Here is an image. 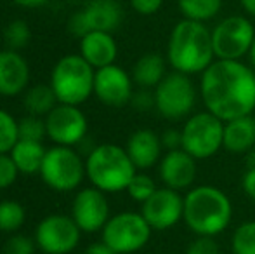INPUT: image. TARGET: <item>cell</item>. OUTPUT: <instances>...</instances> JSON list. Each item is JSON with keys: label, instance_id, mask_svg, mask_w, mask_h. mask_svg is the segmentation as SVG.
I'll return each instance as SVG.
<instances>
[{"label": "cell", "instance_id": "cell-1", "mask_svg": "<svg viewBox=\"0 0 255 254\" xmlns=\"http://www.w3.org/2000/svg\"><path fill=\"white\" fill-rule=\"evenodd\" d=\"M200 99L221 120L255 112V70L242 59H215L200 75Z\"/></svg>", "mask_w": 255, "mask_h": 254}, {"label": "cell", "instance_id": "cell-2", "mask_svg": "<svg viewBox=\"0 0 255 254\" xmlns=\"http://www.w3.org/2000/svg\"><path fill=\"white\" fill-rule=\"evenodd\" d=\"M167 61L172 70L186 75H202L215 61L212 30L207 23L184 19L174 24L167 42Z\"/></svg>", "mask_w": 255, "mask_h": 254}, {"label": "cell", "instance_id": "cell-3", "mask_svg": "<svg viewBox=\"0 0 255 254\" xmlns=\"http://www.w3.org/2000/svg\"><path fill=\"white\" fill-rule=\"evenodd\" d=\"M233 202L226 192L212 185H198L186 192L182 221L195 235L217 237L231 225Z\"/></svg>", "mask_w": 255, "mask_h": 254}, {"label": "cell", "instance_id": "cell-4", "mask_svg": "<svg viewBox=\"0 0 255 254\" xmlns=\"http://www.w3.org/2000/svg\"><path fill=\"white\" fill-rule=\"evenodd\" d=\"M137 167L127 150L115 143H101L85 157V174L92 187L104 193L127 192V187Z\"/></svg>", "mask_w": 255, "mask_h": 254}, {"label": "cell", "instance_id": "cell-5", "mask_svg": "<svg viewBox=\"0 0 255 254\" xmlns=\"http://www.w3.org/2000/svg\"><path fill=\"white\" fill-rule=\"evenodd\" d=\"M96 68L80 54L63 56L51 71V87L57 103L80 106L94 94Z\"/></svg>", "mask_w": 255, "mask_h": 254}, {"label": "cell", "instance_id": "cell-6", "mask_svg": "<svg viewBox=\"0 0 255 254\" xmlns=\"http://www.w3.org/2000/svg\"><path fill=\"white\" fill-rule=\"evenodd\" d=\"M154 110L170 122L188 119L195 113L200 91L191 75L181 71H168L165 78L153 89Z\"/></svg>", "mask_w": 255, "mask_h": 254}, {"label": "cell", "instance_id": "cell-7", "mask_svg": "<svg viewBox=\"0 0 255 254\" xmlns=\"http://www.w3.org/2000/svg\"><path fill=\"white\" fill-rule=\"evenodd\" d=\"M42 181L54 192H73L82 185L85 174V159L73 146L56 145L47 150L42 162Z\"/></svg>", "mask_w": 255, "mask_h": 254}, {"label": "cell", "instance_id": "cell-8", "mask_svg": "<svg viewBox=\"0 0 255 254\" xmlns=\"http://www.w3.org/2000/svg\"><path fill=\"white\" fill-rule=\"evenodd\" d=\"M153 228L141 213L124 211L113 214L101 230V241L117 254H132L146 248Z\"/></svg>", "mask_w": 255, "mask_h": 254}, {"label": "cell", "instance_id": "cell-9", "mask_svg": "<svg viewBox=\"0 0 255 254\" xmlns=\"http://www.w3.org/2000/svg\"><path fill=\"white\" fill-rule=\"evenodd\" d=\"M181 132L182 150H186L196 160L210 159L224 145V120L208 110L189 115Z\"/></svg>", "mask_w": 255, "mask_h": 254}, {"label": "cell", "instance_id": "cell-10", "mask_svg": "<svg viewBox=\"0 0 255 254\" xmlns=\"http://www.w3.org/2000/svg\"><path fill=\"white\" fill-rule=\"evenodd\" d=\"M255 38V26L247 16L233 14L212 28L215 59H242L249 56Z\"/></svg>", "mask_w": 255, "mask_h": 254}, {"label": "cell", "instance_id": "cell-11", "mask_svg": "<svg viewBox=\"0 0 255 254\" xmlns=\"http://www.w3.org/2000/svg\"><path fill=\"white\" fill-rule=\"evenodd\" d=\"M82 230L66 214H49L35 228L37 248L45 254H68L78 246Z\"/></svg>", "mask_w": 255, "mask_h": 254}, {"label": "cell", "instance_id": "cell-12", "mask_svg": "<svg viewBox=\"0 0 255 254\" xmlns=\"http://www.w3.org/2000/svg\"><path fill=\"white\" fill-rule=\"evenodd\" d=\"M124 19V9L117 0H91L82 10L70 17L68 28L82 38L91 31H115Z\"/></svg>", "mask_w": 255, "mask_h": 254}, {"label": "cell", "instance_id": "cell-13", "mask_svg": "<svg viewBox=\"0 0 255 254\" xmlns=\"http://www.w3.org/2000/svg\"><path fill=\"white\" fill-rule=\"evenodd\" d=\"M87 117L80 106L57 103L54 110L45 117L47 138L54 145L78 146L84 138H87Z\"/></svg>", "mask_w": 255, "mask_h": 254}, {"label": "cell", "instance_id": "cell-14", "mask_svg": "<svg viewBox=\"0 0 255 254\" xmlns=\"http://www.w3.org/2000/svg\"><path fill=\"white\" fill-rule=\"evenodd\" d=\"M141 214L149 223L153 232H165L174 228L184 216L182 192L161 187L141 204Z\"/></svg>", "mask_w": 255, "mask_h": 254}, {"label": "cell", "instance_id": "cell-15", "mask_svg": "<svg viewBox=\"0 0 255 254\" xmlns=\"http://www.w3.org/2000/svg\"><path fill=\"white\" fill-rule=\"evenodd\" d=\"M134 94V80L132 75L127 73L118 64H108L96 70L94 77V96L106 106L122 108L130 105Z\"/></svg>", "mask_w": 255, "mask_h": 254}, {"label": "cell", "instance_id": "cell-16", "mask_svg": "<svg viewBox=\"0 0 255 254\" xmlns=\"http://www.w3.org/2000/svg\"><path fill=\"white\" fill-rule=\"evenodd\" d=\"M71 218L85 234L101 232L111 218L106 193L96 187L82 188L73 199Z\"/></svg>", "mask_w": 255, "mask_h": 254}, {"label": "cell", "instance_id": "cell-17", "mask_svg": "<svg viewBox=\"0 0 255 254\" xmlns=\"http://www.w3.org/2000/svg\"><path fill=\"white\" fill-rule=\"evenodd\" d=\"M158 174L163 187L177 192H188L196 181L198 160L182 148L168 150L158 162Z\"/></svg>", "mask_w": 255, "mask_h": 254}, {"label": "cell", "instance_id": "cell-18", "mask_svg": "<svg viewBox=\"0 0 255 254\" xmlns=\"http://www.w3.org/2000/svg\"><path fill=\"white\" fill-rule=\"evenodd\" d=\"M30 84V66L19 51H0V94L7 98L23 94Z\"/></svg>", "mask_w": 255, "mask_h": 254}, {"label": "cell", "instance_id": "cell-19", "mask_svg": "<svg viewBox=\"0 0 255 254\" xmlns=\"http://www.w3.org/2000/svg\"><path fill=\"white\" fill-rule=\"evenodd\" d=\"M128 157L132 159L137 171H146L156 166L161 159V139L153 129H137L127 139L125 145Z\"/></svg>", "mask_w": 255, "mask_h": 254}, {"label": "cell", "instance_id": "cell-20", "mask_svg": "<svg viewBox=\"0 0 255 254\" xmlns=\"http://www.w3.org/2000/svg\"><path fill=\"white\" fill-rule=\"evenodd\" d=\"M80 56L96 70L113 64L118 56L117 40L110 31H91L80 38Z\"/></svg>", "mask_w": 255, "mask_h": 254}, {"label": "cell", "instance_id": "cell-21", "mask_svg": "<svg viewBox=\"0 0 255 254\" xmlns=\"http://www.w3.org/2000/svg\"><path fill=\"white\" fill-rule=\"evenodd\" d=\"M229 153L242 155L255 148V115L238 117L224 122V145Z\"/></svg>", "mask_w": 255, "mask_h": 254}, {"label": "cell", "instance_id": "cell-22", "mask_svg": "<svg viewBox=\"0 0 255 254\" xmlns=\"http://www.w3.org/2000/svg\"><path fill=\"white\" fill-rule=\"evenodd\" d=\"M167 58H163L158 52H146L132 68V80L141 89H154L165 78L167 71Z\"/></svg>", "mask_w": 255, "mask_h": 254}, {"label": "cell", "instance_id": "cell-23", "mask_svg": "<svg viewBox=\"0 0 255 254\" xmlns=\"http://www.w3.org/2000/svg\"><path fill=\"white\" fill-rule=\"evenodd\" d=\"M45 153L47 150L42 145V141H30V139H19L10 150V157H12L19 174H26V176L40 173Z\"/></svg>", "mask_w": 255, "mask_h": 254}, {"label": "cell", "instance_id": "cell-24", "mask_svg": "<svg viewBox=\"0 0 255 254\" xmlns=\"http://www.w3.org/2000/svg\"><path fill=\"white\" fill-rule=\"evenodd\" d=\"M57 105V98L54 94L51 84H35L24 91L23 106L28 115L47 117Z\"/></svg>", "mask_w": 255, "mask_h": 254}, {"label": "cell", "instance_id": "cell-25", "mask_svg": "<svg viewBox=\"0 0 255 254\" xmlns=\"http://www.w3.org/2000/svg\"><path fill=\"white\" fill-rule=\"evenodd\" d=\"M177 9L184 19L208 23L222 9V0H177Z\"/></svg>", "mask_w": 255, "mask_h": 254}, {"label": "cell", "instance_id": "cell-26", "mask_svg": "<svg viewBox=\"0 0 255 254\" xmlns=\"http://www.w3.org/2000/svg\"><path fill=\"white\" fill-rule=\"evenodd\" d=\"M26 221V209L17 200H2L0 202V232L14 234Z\"/></svg>", "mask_w": 255, "mask_h": 254}, {"label": "cell", "instance_id": "cell-27", "mask_svg": "<svg viewBox=\"0 0 255 254\" xmlns=\"http://www.w3.org/2000/svg\"><path fill=\"white\" fill-rule=\"evenodd\" d=\"M233 254H255V220L240 223L231 235Z\"/></svg>", "mask_w": 255, "mask_h": 254}, {"label": "cell", "instance_id": "cell-28", "mask_svg": "<svg viewBox=\"0 0 255 254\" xmlns=\"http://www.w3.org/2000/svg\"><path fill=\"white\" fill-rule=\"evenodd\" d=\"M31 40V30L28 26L26 21L23 19H14L3 30V42H5L7 49L12 51H19V49L26 47Z\"/></svg>", "mask_w": 255, "mask_h": 254}, {"label": "cell", "instance_id": "cell-29", "mask_svg": "<svg viewBox=\"0 0 255 254\" xmlns=\"http://www.w3.org/2000/svg\"><path fill=\"white\" fill-rule=\"evenodd\" d=\"M17 141H19L17 120L9 112L0 108V153H10Z\"/></svg>", "mask_w": 255, "mask_h": 254}, {"label": "cell", "instance_id": "cell-30", "mask_svg": "<svg viewBox=\"0 0 255 254\" xmlns=\"http://www.w3.org/2000/svg\"><path fill=\"white\" fill-rule=\"evenodd\" d=\"M156 190H158V187H156V183H154V180L146 173H135L127 187L128 197L139 204L146 202Z\"/></svg>", "mask_w": 255, "mask_h": 254}, {"label": "cell", "instance_id": "cell-31", "mask_svg": "<svg viewBox=\"0 0 255 254\" xmlns=\"http://www.w3.org/2000/svg\"><path fill=\"white\" fill-rule=\"evenodd\" d=\"M19 129V139H30V141H42L47 136L45 129V119L35 115H28L24 119L17 120Z\"/></svg>", "mask_w": 255, "mask_h": 254}, {"label": "cell", "instance_id": "cell-32", "mask_svg": "<svg viewBox=\"0 0 255 254\" xmlns=\"http://www.w3.org/2000/svg\"><path fill=\"white\" fill-rule=\"evenodd\" d=\"M35 249H37L35 239L28 237V235L16 234L5 242L3 254H35Z\"/></svg>", "mask_w": 255, "mask_h": 254}, {"label": "cell", "instance_id": "cell-33", "mask_svg": "<svg viewBox=\"0 0 255 254\" xmlns=\"http://www.w3.org/2000/svg\"><path fill=\"white\" fill-rule=\"evenodd\" d=\"M19 176L16 164H14L10 153H0V190H5Z\"/></svg>", "mask_w": 255, "mask_h": 254}, {"label": "cell", "instance_id": "cell-34", "mask_svg": "<svg viewBox=\"0 0 255 254\" xmlns=\"http://www.w3.org/2000/svg\"><path fill=\"white\" fill-rule=\"evenodd\" d=\"M184 254H221V248H219L215 237L195 235V239L186 248Z\"/></svg>", "mask_w": 255, "mask_h": 254}, {"label": "cell", "instance_id": "cell-35", "mask_svg": "<svg viewBox=\"0 0 255 254\" xmlns=\"http://www.w3.org/2000/svg\"><path fill=\"white\" fill-rule=\"evenodd\" d=\"M130 105L139 112H148V110L154 108V92L151 89H139L134 91L130 99Z\"/></svg>", "mask_w": 255, "mask_h": 254}, {"label": "cell", "instance_id": "cell-36", "mask_svg": "<svg viewBox=\"0 0 255 254\" xmlns=\"http://www.w3.org/2000/svg\"><path fill=\"white\" fill-rule=\"evenodd\" d=\"M163 5V0H130V7L141 16H153Z\"/></svg>", "mask_w": 255, "mask_h": 254}, {"label": "cell", "instance_id": "cell-37", "mask_svg": "<svg viewBox=\"0 0 255 254\" xmlns=\"http://www.w3.org/2000/svg\"><path fill=\"white\" fill-rule=\"evenodd\" d=\"M161 145L167 150H177L182 148V132L181 129H165L163 134L160 136Z\"/></svg>", "mask_w": 255, "mask_h": 254}, {"label": "cell", "instance_id": "cell-38", "mask_svg": "<svg viewBox=\"0 0 255 254\" xmlns=\"http://www.w3.org/2000/svg\"><path fill=\"white\" fill-rule=\"evenodd\" d=\"M242 188L249 199L255 200V167L247 169L242 178Z\"/></svg>", "mask_w": 255, "mask_h": 254}, {"label": "cell", "instance_id": "cell-39", "mask_svg": "<svg viewBox=\"0 0 255 254\" xmlns=\"http://www.w3.org/2000/svg\"><path fill=\"white\" fill-rule=\"evenodd\" d=\"M84 254H117V253H115L111 248H108V246L101 241V242H94V244L89 246Z\"/></svg>", "mask_w": 255, "mask_h": 254}, {"label": "cell", "instance_id": "cell-40", "mask_svg": "<svg viewBox=\"0 0 255 254\" xmlns=\"http://www.w3.org/2000/svg\"><path fill=\"white\" fill-rule=\"evenodd\" d=\"M16 5L26 7V9H35V7H42L49 2V0H12Z\"/></svg>", "mask_w": 255, "mask_h": 254}, {"label": "cell", "instance_id": "cell-41", "mask_svg": "<svg viewBox=\"0 0 255 254\" xmlns=\"http://www.w3.org/2000/svg\"><path fill=\"white\" fill-rule=\"evenodd\" d=\"M240 5L243 7V10H245L250 17L255 19V0H240Z\"/></svg>", "mask_w": 255, "mask_h": 254}, {"label": "cell", "instance_id": "cell-42", "mask_svg": "<svg viewBox=\"0 0 255 254\" xmlns=\"http://www.w3.org/2000/svg\"><path fill=\"white\" fill-rule=\"evenodd\" d=\"M247 159H245V166L247 169H252V167H255V148L250 150L249 153H245Z\"/></svg>", "mask_w": 255, "mask_h": 254}, {"label": "cell", "instance_id": "cell-43", "mask_svg": "<svg viewBox=\"0 0 255 254\" xmlns=\"http://www.w3.org/2000/svg\"><path fill=\"white\" fill-rule=\"evenodd\" d=\"M249 59H250V66L255 70V38H254V44L250 47V52H249Z\"/></svg>", "mask_w": 255, "mask_h": 254}, {"label": "cell", "instance_id": "cell-44", "mask_svg": "<svg viewBox=\"0 0 255 254\" xmlns=\"http://www.w3.org/2000/svg\"><path fill=\"white\" fill-rule=\"evenodd\" d=\"M70 2H82V0H70Z\"/></svg>", "mask_w": 255, "mask_h": 254}, {"label": "cell", "instance_id": "cell-45", "mask_svg": "<svg viewBox=\"0 0 255 254\" xmlns=\"http://www.w3.org/2000/svg\"><path fill=\"white\" fill-rule=\"evenodd\" d=\"M254 115H255V112H254Z\"/></svg>", "mask_w": 255, "mask_h": 254}]
</instances>
